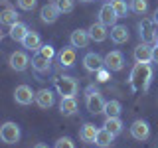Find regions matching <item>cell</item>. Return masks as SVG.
<instances>
[{
    "instance_id": "obj_28",
    "label": "cell",
    "mask_w": 158,
    "mask_h": 148,
    "mask_svg": "<svg viewBox=\"0 0 158 148\" xmlns=\"http://www.w3.org/2000/svg\"><path fill=\"white\" fill-rule=\"evenodd\" d=\"M128 6H131V12L138 14V16H144L148 10V0H131Z\"/></svg>"
},
{
    "instance_id": "obj_22",
    "label": "cell",
    "mask_w": 158,
    "mask_h": 148,
    "mask_svg": "<svg viewBox=\"0 0 158 148\" xmlns=\"http://www.w3.org/2000/svg\"><path fill=\"white\" fill-rule=\"evenodd\" d=\"M59 113L63 117H73L77 113V99L75 97H61V101H59Z\"/></svg>"
},
{
    "instance_id": "obj_8",
    "label": "cell",
    "mask_w": 158,
    "mask_h": 148,
    "mask_svg": "<svg viewBox=\"0 0 158 148\" xmlns=\"http://www.w3.org/2000/svg\"><path fill=\"white\" fill-rule=\"evenodd\" d=\"M83 67H85L89 73H95L101 67H105V57H101L97 51H87L85 56H83Z\"/></svg>"
},
{
    "instance_id": "obj_19",
    "label": "cell",
    "mask_w": 158,
    "mask_h": 148,
    "mask_svg": "<svg viewBox=\"0 0 158 148\" xmlns=\"http://www.w3.org/2000/svg\"><path fill=\"white\" fill-rule=\"evenodd\" d=\"M22 46L26 51H40V47H42V38H40L38 32H28L26 38L22 39Z\"/></svg>"
},
{
    "instance_id": "obj_31",
    "label": "cell",
    "mask_w": 158,
    "mask_h": 148,
    "mask_svg": "<svg viewBox=\"0 0 158 148\" xmlns=\"http://www.w3.org/2000/svg\"><path fill=\"white\" fill-rule=\"evenodd\" d=\"M53 148H75V142H73L69 136H61V138H57V140H56Z\"/></svg>"
},
{
    "instance_id": "obj_13",
    "label": "cell",
    "mask_w": 158,
    "mask_h": 148,
    "mask_svg": "<svg viewBox=\"0 0 158 148\" xmlns=\"http://www.w3.org/2000/svg\"><path fill=\"white\" fill-rule=\"evenodd\" d=\"M132 56H135V61L136 63H150L152 61V46H150V43H146V42H140L135 47Z\"/></svg>"
},
{
    "instance_id": "obj_21",
    "label": "cell",
    "mask_w": 158,
    "mask_h": 148,
    "mask_svg": "<svg viewBox=\"0 0 158 148\" xmlns=\"http://www.w3.org/2000/svg\"><path fill=\"white\" fill-rule=\"evenodd\" d=\"M30 65H32V69L36 73H49V69H52V59H46L44 56H40V53L36 51Z\"/></svg>"
},
{
    "instance_id": "obj_37",
    "label": "cell",
    "mask_w": 158,
    "mask_h": 148,
    "mask_svg": "<svg viewBox=\"0 0 158 148\" xmlns=\"http://www.w3.org/2000/svg\"><path fill=\"white\" fill-rule=\"evenodd\" d=\"M34 148H49V146H48V144H44V142H38V144L34 146Z\"/></svg>"
},
{
    "instance_id": "obj_20",
    "label": "cell",
    "mask_w": 158,
    "mask_h": 148,
    "mask_svg": "<svg viewBox=\"0 0 158 148\" xmlns=\"http://www.w3.org/2000/svg\"><path fill=\"white\" fill-rule=\"evenodd\" d=\"M99 128H95L93 122H85L79 130V138H81L83 144H95V136H97Z\"/></svg>"
},
{
    "instance_id": "obj_15",
    "label": "cell",
    "mask_w": 158,
    "mask_h": 148,
    "mask_svg": "<svg viewBox=\"0 0 158 148\" xmlns=\"http://www.w3.org/2000/svg\"><path fill=\"white\" fill-rule=\"evenodd\" d=\"M109 36H111V42L117 43V46H121V43H127L128 42V28L123 26V24H115V26L111 28V32H109Z\"/></svg>"
},
{
    "instance_id": "obj_33",
    "label": "cell",
    "mask_w": 158,
    "mask_h": 148,
    "mask_svg": "<svg viewBox=\"0 0 158 148\" xmlns=\"http://www.w3.org/2000/svg\"><path fill=\"white\" fill-rule=\"evenodd\" d=\"M16 4H18V8H22V10H26V12H30V10L36 8L38 0H16Z\"/></svg>"
},
{
    "instance_id": "obj_16",
    "label": "cell",
    "mask_w": 158,
    "mask_h": 148,
    "mask_svg": "<svg viewBox=\"0 0 158 148\" xmlns=\"http://www.w3.org/2000/svg\"><path fill=\"white\" fill-rule=\"evenodd\" d=\"M34 101H36V105L40 109H52L53 103H56V97H53V93L49 89H40L36 97H34Z\"/></svg>"
},
{
    "instance_id": "obj_5",
    "label": "cell",
    "mask_w": 158,
    "mask_h": 148,
    "mask_svg": "<svg viewBox=\"0 0 158 148\" xmlns=\"http://www.w3.org/2000/svg\"><path fill=\"white\" fill-rule=\"evenodd\" d=\"M138 38H140V42H146V43L158 42V32L152 18H142L138 22Z\"/></svg>"
},
{
    "instance_id": "obj_24",
    "label": "cell",
    "mask_w": 158,
    "mask_h": 148,
    "mask_svg": "<svg viewBox=\"0 0 158 148\" xmlns=\"http://www.w3.org/2000/svg\"><path fill=\"white\" fill-rule=\"evenodd\" d=\"M113 142H115V134H111L105 128H99V132L95 136V146L97 148H109V146H113Z\"/></svg>"
},
{
    "instance_id": "obj_11",
    "label": "cell",
    "mask_w": 158,
    "mask_h": 148,
    "mask_svg": "<svg viewBox=\"0 0 158 148\" xmlns=\"http://www.w3.org/2000/svg\"><path fill=\"white\" fill-rule=\"evenodd\" d=\"M89 42H91V36H89V30H73L71 36H69V46L73 47H79V49H85L89 46Z\"/></svg>"
},
{
    "instance_id": "obj_38",
    "label": "cell",
    "mask_w": 158,
    "mask_h": 148,
    "mask_svg": "<svg viewBox=\"0 0 158 148\" xmlns=\"http://www.w3.org/2000/svg\"><path fill=\"white\" fill-rule=\"evenodd\" d=\"M2 38H4V32H2V28H0V42H2Z\"/></svg>"
},
{
    "instance_id": "obj_40",
    "label": "cell",
    "mask_w": 158,
    "mask_h": 148,
    "mask_svg": "<svg viewBox=\"0 0 158 148\" xmlns=\"http://www.w3.org/2000/svg\"><path fill=\"white\" fill-rule=\"evenodd\" d=\"M154 43H156V42H154Z\"/></svg>"
},
{
    "instance_id": "obj_2",
    "label": "cell",
    "mask_w": 158,
    "mask_h": 148,
    "mask_svg": "<svg viewBox=\"0 0 158 148\" xmlns=\"http://www.w3.org/2000/svg\"><path fill=\"white\" fill-rule=\"evenodd\" d=\"M85 107L91 115H101L103 107H105V99L93 85H89L85 89Z\"/></svg>"
},
{
    "instance_id": "obj_1",
    "label": "cell",
    "mask_w": 158,
    "mask_h": 148,
    "mask_svg": "<svg viewBox=\"0 0 158 148\" xmlns=\"http://www.w3.org/2000/svg\"><path fill=\"white\" fill-rule=\"evenodd\" d=\"M150 79H152V67L150 63H135L128 77L132 91H148L150 87Z\"/></svg>"
},
{
    "instance_id": "obj_9",
    "label": "cell",
    "mask_w": 158,
    "mask_h": 148,
    "mask_svg": "<svg viewBox=\"0 0 158 148\" xmlns=\"http://www.w3.org/2000/svg\"><path fill=\"white\" fill-rule=\"evenodd\" d=\"M117 20H118V16H117L115 8L111 6V2H105L101 6V10H99V22L107 28H113L117 24Z\"/></svg>"
},
{
    "instance_id": "obj_14",
    "label": "cell",
    "mask_w": 158,
    "mask_h": 148,
    "mask_svg": "<svg viewBox=\"0 0 158 148\" xmlns=\"http://www.w3.org/2000/svg\"><path fill=\"white\" fill-rule=\"evenodd\" d=\"M59 16H61V12H59L56 2H49L46 6H42V10H40V18H42L44 24H53Z\"/></svg>"
},
{
    "instance_id": "obj_12",
    "label": "cell",
    "mask_w": 158,
    "mask_h": 148,
    "mask_svg": "<svg viewBox=\"0 0 158 148\" xmlns=\"http://www.w3.org/2000/svg\"><path fill=\"white\" fill-rule=\"evenodd\" d=\"M10 67H12L14 69V71H26V69H28V65H30V63H32V59H30L28 57V53L26 51H14L12 53V56H10Z\"/></svg>"
},
{
    "instance_id": "obj_25",
    "label": "cell",
    "mask_w": 158,
    "mask_h": 148,
    "mask_svg": "<svg viewBox=\"0 0 158 148\" xmlns=\"http://www.w3.org/2000/svg\"><path fill=\"white\" fill-rule=\"evenodd\" d=\"M123 121L118 117H105V122H103V128H105V130H109L111 132V134H121L123 132Z\"/></svg>"
},
{
    "instance_id": "obj_23",
    "label": "cell",
    "mask_w": 158,
    "mask_h": 148,
    "mask_svg": "<svg viewBox=\"0 0 158 148\" xmlns=\"http://www.w3.org/2000/svg\"><path fill=\"white\" fill-rule=\"evenodd\" d=\"M30 32L28 30V26L24 22H18L16 24H12V26H10V30H8V36H10V39H14V42H22L24 38H26V34Z\"/></svg>"
},
{
    "instance_id": "obj_35",
    "label": "cell",
    "mask_w": 158,
    "mask_h": 148,
    "mask_svg": "<svg viewBox=\"0 0 158 148\" xmlns=\"http://www.w3.org/2000/svg\"><path fill=\"white\" fill-rule=\"evenodd\" d=\"M152 63H158V42L152 46Z\"/></svg>"
},
{
    "instance_id": "obj_29",
    "label": "cell",
    "mask_w": 158,
    "mask_h": 148,
    "mask_svg": "<svg viewBox=\"0 0 158 148\" xmlns=\"http://www.w3.org/2000/svg\"><path fill=\"white\" fill-rule=\"evenodd\" d=\"M111 6L115 8V12H117L118 18H127L128 10H131V6L127 4V0H111Z\"/></svg>"
},
{
    "instance_id": "obj_39",
    "label": "cell",
    "mask_w": 158,
    "mask_h": 148,
    "mask_svg": "<svg viewBox=\"0 0 158 148\" xmlns=\"http://www.w3.org/2000/svg\"><path fill=\"white\" fill-rule=\"evenodd\" d=\"M79 2H93V0H79Z\"/></svg>"
},
{
    "instance_id": "obj_34",
    "label": "cell",
    "mask_w": 158,
    "mask_h": 148,
    "mask_svg": "<svg viewBox=\"0 0 158 148\" xmlns=\"http://www.w3.org/2000/svg\"><path fill=\"white\" fill-rule=\"evenodd\" d=\"M95 75H97L99 83H105V81H109V77H111V71H109L107 67H101L99 71H95Z\"/></svg>"
},
{
    "instance_id": "obj_26",
    "label": "cell",
    "mask_w": 158,
    "mask_h": 148,
    "mask_svg": "<svg viewBox=\"0 0 158 148\" xmlns=\"http://www.w3.org/2000/svg\"><path fill=\"white\" fill-rule=\"evenodd\" d=\"M18 22V12L14 8H4L0 10V26H12Z\"/></svg>"
},
{
    "instance_id": "obj_27",
    "label": "cell",
    "mask_w": 158,
    "mask_h": 148,
    "mask_svg": "<svg viewBox=\"0 0 158 148\" xmlns=\"http://www.w3.org/2000/svg\"><path fill=\"white\" fill-rule=\"evenodd\" d=\"M123 111L121 103L115 101V99H111V101H105V107H103V115L105 117H118Z\"/></svg>"
},
{
    "instance_id": "obj_6",
    "label": "cell",
    "mask_w": 158,
    "mask_h": 148,
    "mask_svg": "<svg viewBox=\"0 0 158 148\" xmlns=\"http://www.w3.org/2000/svg\"><path fill=\"white\" fill-rule=\"evenodd\" d=\"M105 67H107L111 73L121 71V69L125 67V56H123V51H118V49L109 51L107 56H105Z\"/></svg>"
},
{
    "instance_id": "obj_36",
    "label": "cell",
    "mask_w": 158,
    "mask_h": 148,
    "mask_svg": "<svg viewBox=\"0 0 158 148\" xmlns=\"http://www.w3.org/2000/svg\"><path fill=\"white\" fill-rule=\"evenodd\" d=\"M152 22H154V26L158 28V8L154 10V14H152Z\"/></svg>"
},
{
    "instance_id": "obj_3",
    "label": "cell",
    "mask_w": 158,
    "mask_h": 148,
    "mask_svg": "<svg viewBox=\"0 0 158 148\" xmlns=\"http://www.w3.org/2000/svg\"><path fill=\"white\" fill-rule=\"evenodd\" d=\"M20 136H22V130L14 121H6L4 125H0V140L4 144H16L20 142Z\"/></svg>"
},
{
    "instance_id": "obj_30",
    "label": "cell",
    "mask_w": 158,
    "mask_h": 148,
    "mask_svg": "<svg viewBox=\"0 0 158 148\" xmlns=\"http://www.w3.org/2000/svg\"><path fill=\"white\" fill-rule=\"evenodd\" d=\"M40 56H44L46 59H53L56 57V47L49 46V43H42V47H40Z\"/></svg>"
},
{
    "instance_id": "obj_10",
    "label": "cell",
    "mask_w": 158,
    "mask_h": 148,
    "mask_svg": "<svg viewBox=\"0 0 158 148\" xmlns=\"http://www.w3.org/2000/svg\"><path fill=\"white\" fill-rule=\"evenodd\" d=\"M131 136L135 138V140H140V142H144L148 136H150V126H148V122L146 121H142V118H138V121H135L131 125Z\"/></svg>"
},
{
    "instance_id": "obj_17",
    "label": "cell",
    "mask_w": 158,
    "mask_h": 148,
    "mask_svg": "<svg viewBox=\"0 0 158 148\" xmlns=\"http://www.w3.org/2000/svg\"><path fill=\"white\" fill-rule=\"evenodd\" d=\"M87 30H89V36H91V42L101 43V42H105V39L109 38L107 26H103L101 22H93V24H91V26H89Z\"/></svg>"
},
{
    "instance_id": "obj_32",
    "label": "cell",
    "mask_w": 158,
    "mask_h": 148,
    "mask_svg": "<svg viewBox=\"0 0 158 148\" xmlns=\"http://www.w3.org/2000/svg\"><path fill=\"white\" fill-rule=\"evenodd\" d=\"M56 4H57V8H59L61 14H67V12L73 10V0H56Z\"/></svg>"
},
{
    "instance_id": "obj_18",
    "label": "cell",
    "mask_w": 158,
    "mask_h": 148,
    "mask_svg": "<svg viewBox=\"0 0 158 148\" xmlns=\"http://www.w3.org/2000/svg\"><path fill=\"white\" fill-rule=\"evenodd\" d=\"M57 59H59V65H61V67H73V63H75V59H77L75 47H73V46L63 47L61 51L57 53Z\"/></svg>"
},
{
    "instance_id": "obj_7",
    "label": "cell",
    "mask_w": 158,
    "mask_h": 148,
    "mask_svg": "<svg viewBox=\"0 0 158 148\" xmlns=\"http://www.w3.org/2000/svg\"><path fill=\"white\" fill-rule=\"evenodd\" d=\"M34 97H36V93L32 91L30 85H18L16 89H14V101H16L18 105H22V107L32 105Z\"/></svg>"
},
{
    "instance_id": "obj_4",
    "label": "cell",
    "mask_w": 158,
    "mask_h": 148,
    "mask_svg": "<svg viewBox=\"0 0 158 148\" xmlns=\"http://www.w3.org/2000/svg\"><path fill=\"white\" fill-rule=\"evenodd\" d=\"M56 91L61 97H75L77 91H79V85H77V81L73 77L63 75V77H57L56 79Z\"/></svg>"
}]
</instances>
